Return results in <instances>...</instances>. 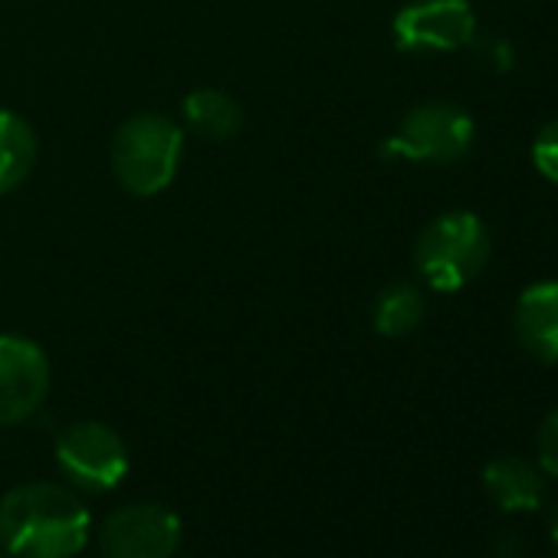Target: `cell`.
Returning a JSON list of instances; mask_svg holds the SVG:
<instances>
[{
    "label": "cell",
    "mask_w": 558,
    "mask_h": 558,
    "mask_svg": "<svg viewBox=\"0 0 558 558\" xmlns=\"http://www.w3.org/2000/svg\"><path fill=\"white\" fill-rule=\"evenodd\" d=\"M89 538L86 502L57 483H24L0 499V548L14 558H73Z\"/></svg>",
    "instance_id": "obj_1"
},
{
    "label": "cell",
    "mask_w": 558,
    "mask_h": 558,
    "mask_svg": "<svg viewBox=\"0 0 558 558\" xmlns=\"http://www.w3.org/2000/svg\"><path fill=\"white\" fill-rule=\"evenodd\" d=\"M184 148V132L168 116H135L112 142V165L119 181L138 194L151 197L165 191L178 174V158Z\"/></svg>",
    "instance_id": "obj_2"
},
{
    "label": "cell",
    "mask_w": 558,
    "mask_h": 558,
    "mask_svg": "<svg viewBox=\"0 0 558 558\" xmlns=\"http://www.w3.org/2000/svg\"><path fill=\"white\" fill-rule=\"evenodd\" d=\"M489 256V233L480 217L453 210L437 217L417 240L414 259L427 287L453 293L466 287Z\"/></svg>",
    "instance_id": "obj_3"
},
{
    "label": "cell",
    "mask_w": 558,
    "mask_h": 558,
    "mask_svg": "<svg viewBox=\"0 0 558 558\" xmlns=\"http://www.w3.org/2000/svg\"><path fill=\"white\" fill-rule=\"evenodd\" d=\"M473 145V119L457 106H421L381 145L385 158H408L421 165H447Z\"/></svg>",
    "instance_id": "obj_4"
},
{
    "label": "cell",
    "mask_w": 558,
    "mask_h": 558,
    "mask_svg": "<svg viewBox=\"0 0 558 558\" xmlns=\"http://www.w3.org/2000/svg\"><path fill=\"white\" fill-rule=\"evenodd\" d=\"M57 463L73 486L86 493H106L125 480L129 450L112 427L99 421H83L60 434Z\"/></svg>",
    "instance_id": "obj_5"
},
{
    "label": "cell",
    "mask_w": 558,
    "mask_h": 558,
    "mask_svg": "<svg viewBox=\"0 0 558 558\" xmlns=\"http://www.w3.org/2000/svg\"><path fill=\"white\" fill-rule=\"evenodd\" d=\"M99 542L106 558H171L181 545V519L161 502H129L106 519Z\"/></svg>",
    "instance_id": "obj_6"
},
{
    "label": "cell",
    "mask_w": 558,
    "mask_h": 558,
    "mask_svg": "<svg viewBox=\"0 0 558 558\" xmlns=\"http://www.w3.org/2000/svg\"><path fill=\"white\" fill-rule=\"evenodd\" d=\"M50 391V362L24 336H0V424H21Z\"/></svg>",
    "instance_id": "obj_7"
},
{
    "label": "cell",
    "mask_w": 558,
    "mask_h": 558,
    "mask_svg": "<svg viewBox=\"0 0 558 558\" xmlns=\"http://www.w3.org/2000/svg\"><path fill=\"white\" fill-rule=\"evenodd\" d=\"M476 17L466 0H411L395 17L401 50H460L473 40Z\"/></svg>",
    "instance_id": "obj_8"
},
{
    "label": "cell",
    "mask_w": 558,
    "mask_h": 558,
    "mask_svg": "<svg viewBox=\"0 0 558 558\" xmlns=\"http://www.w3.org/2000/svg\"><path fill=\"white\" fill-rule=\"evenodd\" d=\"M515 336L522 349L551 365L558 362V283H535L519 296L515 306Z\"/></svg>",
    "instance_id": "obj_9"
},
{
    "label": "cell",
    "mask_w": 558,
    "mask_h": 558,
    "mask_svg": "<svg viewBox=\"0 0 558 558\" xmlns=\"http://www.w3.org/2000/svg\"><path fill=\"white\" fill-rule=\"evenodd\" d=\"M483 486L489 499L506 512H535L545 496L542 473L519 460V457H499L483 470Z\"/></svg>",
    "instance_id": "obj_10"
},
{
    "label": "cell",
    "mask_w": 558,
    "mask_h": 558,
    "mask_svg": "<svg viewBox=\"0 0 558 558\" xmlns=\"http://www.w3.org/2000/svg\"><path fill=\"white\" fill-rule=\"evenodd\" d=\"M34 161H37L34 129L11 109H0V194L14 191L31 174Z\"/></svg>",
    "instance_id": "obj_11"
},
{
    "label": "cell",
    "mask_w": 558,
    "mask_h": 558,
    "mask_svg": "<svg viewBox=\"0 0 558 558\" xmlns=\"http://www.w3.org/2000/svg\"><path fill=\"white\" fill-rule=\"evenodd\" d=\"M184 119L201 138H233L243 125L240 106L220 89H197L184 99Z\"/></svg>",
    "instance_id": "obj_12"
},
{
    "label": "cell",
    "mask_w": 558,
    "mask_h": 558,
    "mask_svg": "<svg viewBox=\"0 0 558 558\" xmlns=\"http://www.w3.org/2000/svg\"><path fill=\"white\" fill-rule=\"evenodd\" d=\"M424 319V300L414 287H391L375 303V329L381 336H408Z\"/></svg>",
    "instance_id": "obj_13"
},
{
    "label": "cell",
    "mask_w": 558,
    "mask_h": 558,
    "mask_svg": "<svg viewBox=\"0 0 558 558\" xmlns=\"http://www.w3.org/2000/svg\"><path fill=\"white\" fill-rule=\"evenodd\" d=\"M532 158H535V168L548 178V181H558V122H548L535 145H532Z\"/></svg>",
    "instance_id": "obj_14"
},
{
    "label": "cell",
    "mask_w": 558,
    "mask_h": 558,
    "mask_svg": "<svg viewBox=\"0 0 558 558\" xmlns=\"http://www.w3.org/2000/svg\"><path fill=\"white\" fill-rule=\"evenodd\" d=\"M538 466L558 480V411H551L538 427Z\"/></svg>",
    "instance_id": "obj_15"
},
{
    "label": "cell",
    "mask_w": 558,
    "mask_h": 558,
    "mask_svg": "<svg viewBox=\"0 0 558 558\" xmlns=\"http://www.w3.org/2000/svg\"><path fill=\"white\" fill-rule=\"evenodd\" d=\"M551 542L558 548V506H555V515H551Z\"/></svg>",
    "instance_id": "obj_16"
},
{
    "label": "cell",
    "mask_w": 558,
    "mask_h": 558,
    "mask_svg": "<svg viewBox=\"0 0 558 558\" xmlns=\"http://www.w3.org/2000/svg\"><path fill=\"white\" fill-rule=\"evenodd\" d=\"M0 558H11V555H8V551H0Z\"/></svg>",
    "instance_id": "obj_17"
}]
</instances>
